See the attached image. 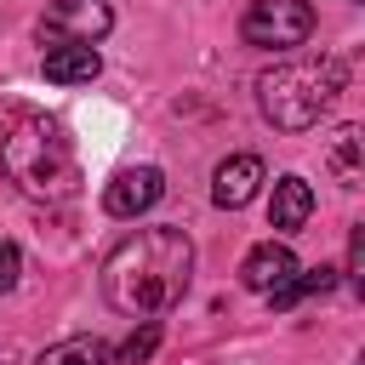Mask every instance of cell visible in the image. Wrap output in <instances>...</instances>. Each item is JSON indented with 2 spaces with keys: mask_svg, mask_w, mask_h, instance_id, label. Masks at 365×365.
<instances>
[{
  "mask_svg": "<svg viewBox=\"0 0 365 365\" xmlns=\"http://www.w3.org/2000/svg\"><path fill=\"white\" fill-rule=\"evenodd\" d=\"M188 279H194V240L182 228H137L103 262V297L131 319H154L177 308Z\"/></svg>",
  "mask_w": 365,
  "mask_h": 365,
  "instance_id": "6da1fadb",
  "label": "cell"
},
{
  "mask_svg": "<svg viewBox=\"0 0 365 365\" xmlns=\"http://www.w3.org/2000/svg\"><path fill=\"white\" fill-rule=\"evenodd\" d=\"M0 171L17 194L29 200H68L80 188V154L74 137L46 120V114H23L6 137H0Z\"/></svg>",
  "mask_w": 365,
  "mask_h": 365,
  "instance_id": "7a4b0ae2",
  "label": "cell"
},
{
  "mask_svg": "<svg viewBox=\"0 0 365 365\" xmlns=\"http://www.w3.org/2000/svg\"><path fill=\"white\" fill-rule=\"evenodd\" d=\"M342 86H348L342 57H331V51L325 57H291V63H279L257 80V108L274 131H308L342 97Z\"/></svg>",
  "mask_w": 365,
  "mask_h": 365,
  "instance_id": "3957f363",
  "label": "cell"
},
{
  "mask_svg": "<svg viewBox=\"0 0 365 365\" xmlns=\"http://www.w3.org/2000/svg\"><path fill=\"white\" fill-rule=\"evenodd\" d=\"M314 34V6L308 0H251V11L240 17V40L262 46V51H291Z\"/></svg>",
  "mask_w": 365,
  "mask_h": 365,
  "instance_id": "277c9868",
  "label": "cell"
},
{
  "mask_svg": "<svg viewBox=\"0 0 365 365\" xmlns=\"http://www.w3.org/2000/svg\"><path fill=\"white\" fill-rule=\"evenodd\" d=\"M108 29H114L108 0H51L46 17H40V40H46V46H63V40L97 46Z\"/></svg>",
  "mask_w": 365,
  "mask_h": 365,
  "instance_id": "5b68a950",
  "label": "cell"
},
{
  "mask_svg": "<svg viewBox=\"0 0 365 365\" xmlns=\"http://www.w3.org/2000/svg\"><path fill=\"white\" fill-rule=\"evenodd\" d=\"M160 194H165L160 165H125V171L108 177V188H103V211H108V217H143L148 205H160Z\"/></svg>",
  "mask_w": 365,
  "mask_h": 365,
  "instance_id": "8992f818",
  "label": "cell"
},
{
  "mask_svg": "<svg viewBox=\"0 0 365 365\" xmlns=\"http://www.w3.org/2000/svg\"><path fill=\"white\" fill-rule=\"evenodd\" d=\"M257 188H262V160H257V154H228V160L217 165V177H211V200H217L222 211L251 205Z\"/></svg>",
  "mask_w": 365,
  "mask_h": 365,
  "instance_id": "52a82bcc",
  "label": "cell"
},
{
  "mask_svg": "<svg viewBox=\"0 0 365 365\" xmlns=\"http://www.w3.org/2000/svg\"><path fill=\"white\" fill-rule=\"evenodd\" d=\"M297 274V257H291V245L285 240H262V245H251L245 251V262H240V285L245 291H274V285H285Z\"/></svg>",
  "mask_w": 365,
  "mask_h": 365,
  "instance_id": "ba28073f",
  "label": "cell"
},
{
  "mask_svg": "<svg viewBox=\"0 0 365 365\" xmlns=\"http://www.w3.org/2000/svg\"><path fill=\"white\" fill-rule=\"evenodd\" d=\"M40 68H46V80H51V86H91V80L103 74V57H97V46L63 40V46H46Z\"/></svg>",
  "mask_w": 365,
  "mask_h": 365,
  "instance_id": "9c48e42d",
  "label": "cell"
},
{
  "mask_svg": "<svg viewBox=\"0 0 365 365\" xmlns=\"http://www.w3.org/2000/svg\"><path fill=\"white\" fill-rule=\"evenodd\" d=\"M308 217H314V188H308L302 177H279V182H274V200H268V228L297 234Z\"/></svg>",
  "mask_w": 365,
  "mask_h": 365,
  "instance_id": "30bf717a",
  "label": "cell"
},
{
  "mask_svg": "<svg viewBox=\"0 0 365 365\" xmlns=\"http://www.w3.org/2000/svg\"><path fill=\"white\" fill-rule=\"evenodd\" d=\"M325 165L336 171L342 188H359V182H365V137H359V125H336V131H331Z\"/></svg>",
  "mask_w": 365,
  "mask_h": 365,
  "instance_id": "8fae6325",
  "label": "cell"
},
{
  "mask_svg": "<svg viewBox=\"0 0 365 365\" xmlns=\"http://www.w3.org/2000/svg\"><path fill=\"white\" fill-rule=\"evenodd\" d=\"M325 291H336V268H331V262H319V268H297L285 285L268 291V302H274V308H297L302 297H325Z\"/></svg>",
  "mask_w": 365,
  "mask_h": 365,
  "instance_id": "7c38bea8",
  "label": "cell"
},
{
  "mask_svg": "<svg viewBox=\"0 0 365 365\" xmlns=\"http://www.w3.org/2000/svg\"><path fill=\"white\" fill-rule=\"evenodd\" d=\"M34 365H114V348L103 336H63V342L40 348Z\"/></svg>",
  "mask_w": 365,
  "mask_h": 365,
  "instance_id": "4fadbf2b",
  "label": "cell"
},
{
  "mask_svg": "<svg viewBox=\"0 0 365 365\" xmlns=\"http://www.w3.org/2000/svg\"><path fill=\"white\" fill-rule=\"evenodd\" d=\"M154 348H160V319H143V325L114 348V359H120V365H143V359H154Z\"/></svg>",
  "mask_w": 365,
  "mask_h": 365,
  "instance_id": "5bb4252c",
  "label": "cell"
},
{
  "mask_svg": "<svg viewBox=\"0 0 365 365\" xmlns=\"http://www.w3.org/2000/svg\"><path fill=\"white\" fill-rule=\"evenodd\" d=\"M17 274H23V257H17V245H11V240H0V297H6V291H17Z\"/></svg>",
  "mask_w": 365,
  "mask_h": 365,
  "instance_id": "9a60e30c",
  "label": "cell"
},
{
  "mask_svg": "<svg viewBox=\"0 0 365 365\" xmlns=\"http://www.w3.org/2000/svg\"><path fill=\"white\" fill-rule=\"evenodd\" d=\"M348 279L365 285V228H354V240H348Z\"/></svg>",
  "mask_w": 365,
  "mask_h": 365,
  "instance_id": "2e32d148",
  "label": "cell"
}]
</instances>
